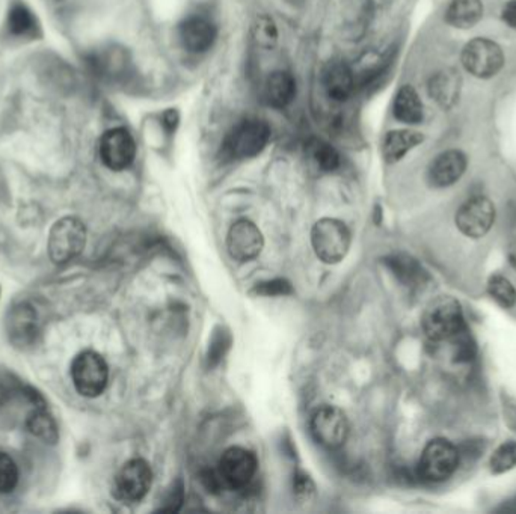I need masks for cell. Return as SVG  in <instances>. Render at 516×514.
I'll return each mask as SVG.
<instances>
[{
    "label": "cell",
    "instance_id": "6da1fadb",
    "mask_svg": "<svg viewBox=\"0 0 516 514\" xmlns=\"http://www.w3.org/2000/svg\"><path fill=\"white\" fill-rule=\"evenodd\" d=\"M270 136L272 130L263 119H242L223 139L221 151L229 160L253 158L268 147Z\"/></svg>",
    "mask_w": 516,
    "mask_h": 514
},
{
    "label": "cell",
    "instance_id": "7a4b0ae2",
    "mask_svg": "<svg viewBox=\"0 0 516 514\" xmlns=\"http://www.w3.org/2000/svg\"><path fill=\"white\" fill-rule=\"evenodd\" d=\"M422 327L432 341L452 340L453 336L467 327L461 303L453 296L433 299L423 312Z\"/></svg>",
    "mask_w": 516,
    "mask_h": 514
},
{
    "label": "cell",
    "instance_id": "3957f363",
    "mask_svg": "<svg viewBox=\"0 0 516 514\" xmlns=\"http://www.w3.org/2000/svg\"><path fill=\"white\" fill-rule=\"evenodd\" d=\"M459 463V448L446 438H435L427 442L420 455L417 474L427 483H442L456 472Z\"/></svg>",
    "mask_w": 516,
    "mask_h": 514
},
{
    "label": "cell",
    "instance_id": "277c9868",
    "mask_svg": "<svg viewBox=\"0 0 516 514\" xmlns=\"http://www.w3.org/2000/svg\"><path fill=\"white\" fill-rule=\"evenodd\" d=\"M351 242L352 236L349 228L338 219H320L311 229L314 253L327 264L342 261L348 255Z\"/></svg>",
    "mask_w": 516,
    "mask_h": 514
},
{
    "label": "cell",
    "instance_id": "5b68a950",
    "mask_svg": "<svg viewBox=\"0 0 516 514\" xmlns=\"http://www.w3.org/2000/svg\"><path fill=\"white\" fill-rule=\"evenodd\" d=\"M71 379L80 396L94 398L105 391L109 381V368L99 353L82 351L71 364Z\"/></svg>",
    "mask_w": 516,
    "mask_h": 514
},
{
    "label": "cell",
    "instance_id": "8992f818",
    "mask_svg": "<svg viewBox=\"0 0 516 514\" xmlns=\"http://www.w3.org/2000/svg\"><path fill=\"white\" fill-rule=\"evenodd\" d=\"M86 245V228L79 219L62 218L52 227L49 234V255L56 264L79 257Z\"/></svg>",
    "mask_w": 516,
    "mask_h": 514
},
{
    "label": "cell",
    "instance_id": "52a82bcc",
    "mask_svg": "<svg viewBox=\"0 0 516 514\" xmlns=\"http://www.w3.org/2000/svg\"><path fill=\"white\" fill-rule=\"evenodd\" d=\"M310 429L316 442L323 448L337 450L348 439V416L335 406L325 405L314 412Z\"/></svg>",
    "mask_w": 516,
    "mask_h": 514
},
{
    "label": "cell",
    "instance_id": "ba28073f",
    "mask_svg": "<svg viewBox=\"0 0 516 514\" xmlns=\"http://www.w3.org/2000/svg\"><path fill=\"white\" fill-rule=\"evenodd\" d=\"M462 64L474 77L488 79L502 69L504 55L502 47L494 41L476 38L464 47Z\"/></svg>",
    "mask_w": 516,
    "mask_h": 514
},
{
    "label": "cell",
    "instance_id": "9c48e42d",
    "mask_svg": "<svg viewBox=\"0 0 516 514\" xmlns=\"http://www.w3.org/2000/svg\"><path fill=\"white\" fill-rule=\"evenodd\" d=\"M258 462L253 451L233 446L219 460L218 472L223 485L231 489H245L257 474Z\"/></svg>",
    "mask_w": 516,
    "mask_h": 514
},
{
    "label": "cell",
    "instance_id": "30bf717a",
    "mask_svg": "<svg viewBox=\"0 0 516 514\" xmlns=\"http://www.w3.org/2000/svg\"><path fill=\"white\" fill-rule=\"evenodd\" d=\"M99 153L101 162L110 171H125L130 168L136 157V142L129 130L114 127L100 139Z\"/></svg>",
    "mask_w": 516,
    "mask_h": 514
},
{
    "label": "cell",
    "instance_id": "8fae6325",
    "mask_svg": "<svg viewBox=\"0 0 516 514\" xmlns=\"http://www.w3.org/2000/svg\"><path fill=\"white\" fill-rule=\"evenodd\" d=\"M153 483V470L142 459L129 460L115 477L117 498L125 502H138L149 494Z\"/></svg>",
    "mask_w": 516,
    "mask_h": 514
},
{
    "label": "cell",
    "instance_id": "7c38bea8",
    "mask_svg": "<svg viewBox=\"0 0 516 514\" xmlns=\"http://www.w3.org/2000/svg\"><path fill=\"white\" fill-rule=\"evenodd\" d=\"M496 222V205L487 197H474L456 212V227L470 238L485 237Z\"/></svg>",
    "mask_w": 516,
    "mask_h": 514
},
{
    "label": "cell",
    "instance_id": "4fadbf2b",
    "mask_svg": "<svg viewBox=\"0 0 516 514\" xmlns=\"http://www.w3.org/2000/svg\"><path fill=\"white\" fill-rule=\"evenodd\" d=\"M264 238L255 223L248 219H240L230 228L227 247L234 260L251 261L263 251Z\"/></svg>",
    "mask_w": 516,
    "mask_h": 514
},
{
    "label": "cell",
    "instance_id": "5bb4252c",
    "mask_svg": "<svg viewBox=\"0 0 516 514\" xmlns=\"http://www.w3.org/2000/svg\"><path fill=\"white\" fill-rule=\"evenodd\" d=\"M218 36V28L207 15L192 14L179 25V40L190 53H206Z\"/></svg>",
    "mask_w": 516,
    "mask_h": 514
},
{
    "label": "cell",
    "instance_id": "9a60e30c",
    "mask_svg": "<svg viewBox=\"0 0 516 514\" xmlns=\"http://www.w3.org/2000/svg\"><path fill=\"white\" fill-rule=\"evenodd\" d=\"M467 169V156L459 149H448L433 158L427 179L433 188H450L462 179Z\"/></svg>",
    "mask_w": 516,
    "mask_h": 514
},
{
    "label": "cell",
    "instance_id": "2e32d148",
    "mask_svg": "<svg viewBox=\"0 0 516 514\" xmlns=\"http://www.w3.org/2000/svg\"><path fill=\"white\" fill-rule=\"evenodd\" d=\"M6 332L14 346H32L40 333L36 309L28 303H20L12 308L6 318Z\"/></svg>",
    "mask_w": 516,
    "mask_h": 514
},
{
    "label": "cell",
    "instance_id": "e0dca14e",
    "mask_svg": "<svg viewBox=\"0 0 516 514\" xmlns=\"http://www.w3.org/2000/svg\"><path fill=\"white\" fill-rule=\"evenodd\" d=\"M322 84L329 99L338 103L348 101L357 86L352 67L343 60H329L322 71Z\"/></svg>",
    "mask_w": 516,
    "mask_h": 514
},
{
    "label": "cell",
    "instance_id": "ac0fdd59",
    "mask_svg": "<svg viewBox=\"0 0 516 514\" xmlns=\"http://www.w3.org/2000/svg\"><path fill=\"white\" fill-rule=\"evenodd\" d=\"M263 94L269 106L277 109L287 108L296 97V80L294 75L284 69L273 71L266 79Z\"/></svg>",
    "mask_w": 516,
    "mask_h": 514
},
{
    "label": "cell",
    "instance_id": "d6986e66",
    "mask_svg": "<svg viewBox=\"0 0 516 514\" xmlns=\"http://www.w3.org/2000/svg\"><path fill=\"white\" fill-rule=\"evenodd\" d=\"M6 28L11 36L20 40H32L40 35V23L36 14L21 0H15L10 6L6 17Z\"/></svg>",
    "mask_w": 516,
    "mask_h": 514
},
{
    "label": "cell",
    "instance_id": "ffe728a7",
    "mask_svg": "<svg viewBox=\"0 0 516 514\" xmlns=\"http://www.w3.org/2000/svg\"><path fill=\"white\" fill-rule=\"evenodd\" d=\"M462 79L456 69H442L429 82V92L442 108H453L461 95Z\"/></svg>",
    "mask_w": 516,
    "mask_h": 514
},
{
    "label": "cell",
    "instance_id": "44dd1931",
    "mask_svg": "<svg viewBox=\"0 0 516 514\" xmlns=\"http://www.w3.org/2000/svg\"><path fill=\"white\" fill-rule=\"evenodd\" d=\"M424 136L414 130H392L383 138V154L388 164L402 160L411 149L422 144Z\"/></svg>",
    "mask_w": 516,
    "mask_h": 514
},
{
    "label": "cell",
    "instance_id": "7402d4cb",
    "mask_svg": "<svg viewBox=\"0 0 516 514\" xmlns=\"http://www.w3.org/2000/svg\"><path fill=\"white\" fill-rule=\"evenodd\" d=\"M392 114L394 118L400 123L418 124L423 121V103L418 97L417 91L407 84L398 91L392 103Z\"/></svg>",
    "mask_w": 516,
    "mask_h": 514
},
{
    "label": "cell",
    "instance_id": "603a6c76",
    "mask_svg": "<svg viewBox=\"0 0 516 514\" xmlns=\"http://www.w3.org/2000/svg\"><path fill=\"white\" fill-rule=\"evenodd\" d=\"M483 17L481 0H452L446 12V19L450 25L459 29H468L477 25Z\"/></svg>",
    "mask_w": 516,
    "mask_h": 514
},
{
    "label": "cell",
    "instance_id": "cb8c5ba5",
    "mask_svg": "<svg viewBox=\"0 0 516 514\" xmlns=\"http://www.w3.org/2000/svg\"><path fill=\"white\" fill-rule=\"evenodd\" d=\"M307 156L320 173H334L342 165L337 149L322 139H311L308 142Z\"/></svg>",
    "mask_w": 516,
    "mask_h": 514
},
{
    "label": "cell",
    "instance_id": "d4e9b609",
    "mask_svg": "<svg viewBox=\"0 0 516 514\" xmlns=\"http://www.w3.org/2000/svg\"><path fill=\"white\" fill-rule=\"evenodd\" d=\"M90 65L95 75L100 77L117 79L127 68V60L119 50H108V52L91 56Z\"/></svg>",
    "mask_w": 516,
    "mask_h": 514
},
{
    "label": "cell",
    "instance_id": "484cf974",
    "mask_svg": "<svg viewBox=\"0 0 516 514\" xmlns=\"http://www.w3.org/2000/svg\"><path fill=\"white\" fill-rule=\"evenodd\" d=\"M28 429L38 439L44 440L45 444H55L58 440L55 420L44 407H36V411L30 414L28 418Z\"/></svg>",
    "mask_w": 516,
    "mask_h": 514
},
{
    "label": "cell",
    "instance_id": "4316f807",
    "mask_svg": "<svg viewBox=\"0 0 516 514\" xmlns=\"http://www.w3.org/2000/svg\"><path fill=\"white\" fill-rule=\"evenodd\" d=\"M388 266L391 269L394 275L407 285H414L423 281L424 273L414 258L407 255H394L387 261Z\"/></svg>",
    "mask_w": 516,
    "mask_h": 514
},
{
    "label": "cell",
    "instance_id": "83f0119b",
    "mask_svg": "<svg viewBox=\"0 0 516 514\" xmlns=\"http://www.w3.org/2000/svg\"><path fill=\"white\" fill-rule=\"evenodd\" d=\"M488 293L489 296L503 308H513L516 303V290L506 277L503 275H492L488 281Z\"/></svg>",
    "mask_w": 516,
    "mask_h": 514
},
{
    "label": "cell",
    "instance_id": "f1b7e54d",
    "mask_svg": "<svg viewBox=\"0 0 516 514\" xmlns=\"http://www.w3.org/2000/svg\"><path fill=\"white\" fill-rule=\"evenodd\" d=\"M253 40L263 49H272L278 41V29L269 15H258L253 25Z\"/></svg>",
    "mask_w": 516,
    "mask_h": 514
},
{
    "label": "cell",
    "instance_id": "f546056e",
    "mask_svg": "<svg viewBox=\"0 0 516 514\" xmlns=\"http://www.w3.org/2000/svg\"><path fill=\"white\" fill-rule=\"evenodd\" d=\"M489 466H491L492 474H504L507 470H513L516 466L515 440L503 442L502 446L494 451Z\"/></svg>",
    "mask_w": 516,
    "mask_h": 514
},
{
    "label": "cell",
    "instance_id": "4dcf8cb0",
    "mask_svg": "<svg viewBox=\"0 0 516 514\" xmlns=\"http://www.w3.org/2000/svg\"><path fill=\"white\" fill-rule=\"evenodd\" d=\"M19 481V470L14 460L5 453H0V494H10Z\"/></svg>",
    "mask_w": 516,
    "mask_h": 514
},
{
    "label": "cell",
    "instance_id": "1f68e13d",
    "mask_svg": "<svg viewBox=\"0 0 516 514\" xmlns=\"http://www.w3.org/2000/svg\"><path fill=\"white\" fill-rule=\"evenodd\" d=\"M257 293L264 296H281L290 294L292 287L286 279H275V281L263 282L257 287Z\"/></svg>",
    "mask_w": 516,
    "mask_h": 514
},
{
    "label": "cell",
    "instance_id": "d6a6232c",
    "mask_svg": "<svg viewBox=\"0 0 516 514\" xmlns=\"http://www.w3.org/2000/svg\"><path fill=\"white\" fill-rule=\"evenodd\" d=\"M294 490H296L298 496H302L308 500V496L314 494L313 481L310 480L305 474H298L294 478Z\"/></svg>",
    "mask_w": 516,
    "mask_h": 514
},
{
    "label": "cell",
    "instance_id": "836d02e7",
    "mask_svg": "<svg viewBox=\"0 0 516 514\" xmlns=\"http://www.w3.org/2000/svg\"><path fill=\"white\" fill-rule=\"evenodd\" d=\"M183 502V486H181V481H179V485L174 486L173 492L169 494V500L166 501V507H164V511H177L180 509V505Z\"/></svg>",
    "mask_w": 516,
    "mask_h": 514
},
{
    "label": "cell",
    "instance_id": "e575fe53",
    "mask_svg": "<svg viewBox=\"0 0 516 514\" xmlns=\"http://www.w3.org/2000/svg\"><path fill=\"white\" fill-rule=\"evenodd\" d=\"M180 121V115L177 110L169 109L165 112L164 116H162V125H164L165 130L168 132V133H173L177 129V125H179Z\"/></svg>",
    "mask_w": 516,
    "mask_h": 514
},
{
    "label": "cell",
    "instance_id": "d590c367",
    "mask_svg": "<svg viewBox=\"0 0 516 514\" xmlns=\"http://www.w3.org/2000/svg\"><path fill=\"white\" fill-rule=\"evenodd\" d=\"M503 20L506 21L511 28L516 29V0L507 2L504 8H503Z\"/></svg>",
    "mask_w": 516,
    "mask_h": 514
},
{
    "label": "cell",
    "instance_id": "8d00e7d4",
    "mask_svg": "<svg viewBox=\"0 0 516 514\" xmlns=\"http://www.w3.org/2000/svg\"><path fill=\"white\" fill-rule=\"evenodd\" d=\"M507 260L511 262L512 268L516 270V236L511 238L509 246H507Z\"/></svg>",
    "mask_w": 516,
    "mask_h": 514
},
{
    "label": "cell",
    "instance_id": "74e56055",
    "mask_svg": "<svg viewBox=\"0 0 516 514\" xmlns=\"http://www.w3.org/2000/svg\"><path fill=\"white\" fill-rule=\"evenodd\" d=\"M11 392H12V390H10V386L5 385L4 381H0V405L10 400L11 396H12Z\"/></svg>",
    "mask_w": 516,
    "mask_h": 514
},
{
    "label": "cell",
    "instance_id": "f35d334b",
    "mask_svg": "<svg viewBox=\"0 0 516 514\" xmlns=\"http://www.w3.org/2000/svg\"><path fill=\"white\" fill-rule=\"evenodd\" d=\"M50 2H52V4H60L62 0H50Z\"/></svg>",
    "mask_w": 516,
    "mask_h": 514
}]
</instances>
